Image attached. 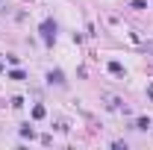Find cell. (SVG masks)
Wrapping results in <instances>:
<instances>
[{
  "mask_svg": "<svg viewBox=\"0 0 153 150\" xmlns=\"http://www.w3.org/2000/svg\"><path fill=\"white\" fill-rule=\"evenodd\" d=\"M33 118H44V106H36L33 109Z\"/></svg>",
  "mask_w": 153,
  "mask_h": 150,
  "instance_id": "5",
  "label": "cell"
},
{
  "mask_svg": "<svg viewBox=\"0 0 153 150\" xmlns=\"http://www.w3.org/2000/svg\"><path fill=\"white\" fill-rule=\"evenodd\" d=\"M109 71H112L115 76H121V74H124V68H121V65H118V62H109Z\"/></svg>",
  "mask_w": 153,
  "mask_h": 150,
  "instance_id": "4",
  "label": "cell"
},
{
  "mask_svg": "<svg viewBox=\"0 0 153 150\" xmlns=\"http://www.w3.org/2000/svg\"><path fill=\"white\" fill-rule=\"evenodd\" d=\"M144 47H147V50H150V53H153V41H147V44H144Z\"/></svg>",
  "mask_w": 153,
  "mask_h": 150,
  "instance_id": "6",
  "label": "cell"
},
{
  "mask_svg": "<svg viewBox=\"0 0 153 150\" xmlns=\"http://www.w3.org/2000/svg\"><path fill=\"white\" fill-rule=\"evenodd\" d=\"M41 38H44V44H53V41H56V24L50 18L41 24Z\"/></svg>",
  "mask_w": 153,
  "mask_h": 150,
  "instance_id": "1",
  "label": "cell"
},
{
  "mask_svg": "<svg viewBox=\"0 0 153 150\" xmlns=\"http://www.w3.org/2000/svg\"><path fill=\"white\" fill-rule=\"evenodd\" d=\"M135 130H150V118H138L135 121Z\"/></svg>",
  "mask_w": 153,
  "mask_h": 150,
  "instance_id": "3",
  "label": "cell"
},
{
  "mask_svg": "<svg viewBox=\"0 0 153 150\" xmlns=\"http://www.w3.org/2000/svg\"><path fill=\"white\" fill-rule=\"evenodd\" d=\"M47 79H50V82H56V85H62V82H65V74H62V71H50Z\"/></svg>",
  "mask_w": 153,
  "mask_h": 150,
  "instance_id": "2",
  "label": "cell"
}]
</instances>
